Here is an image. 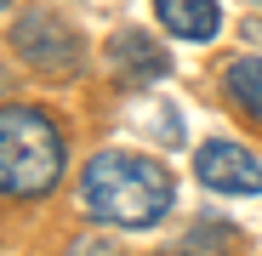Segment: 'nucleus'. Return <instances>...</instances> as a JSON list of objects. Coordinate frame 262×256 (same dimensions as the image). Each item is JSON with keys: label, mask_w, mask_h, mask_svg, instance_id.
I'll list each match as a JSON object with an SVG mask.
<instances>
[{"label": "nucleus", "mask_w": 262, "mask_h": 256, "mask_svg": "<svg viewBox=\"0 0 262 256\" xmlns=\"http://www.w3.org/2000/svg\"><path fill=\"white\" fill-rule=\"evenodd\" d=\"M223 85H228V97H234L245 114L262 120V57H234V63L223 68Z\"/></svg>", "instance_id": "7"}, {"label": "nucleus", "mask_w": 262, "mask_h": 256, "mask_svg": "<svg viewBox=\"0 0 262 256\" xmlns=\"http://www.w3.org/2000/svg\"><path fill=\"white\" fill-rule=\"evenodd\" d=\"M108 63H114V74H120L125 91L160 85V80L171 74V52H165V46H154L143 29H120V34L108 40Z\"/></svg>", "instance_id": "5"}, {"label": "nucleus", "mask_w": 262, "mask_h": 256, "mask_svg": "<svg viewBox=\"0 0 262 256\" xmlns=\"http://www.w3.org/2000/svg\"><path fill=\"white\" fill-rule=\"evenodd\" d=\"M6 6H12V0H0V12H6Z\"/></svg>", "instance_id": "10"}, {"label": "nucleus", "mask_w": 262, "mask_h": 256, "mask_svg": "<svg viewBox=\"0 0 262 256\" xmlns=\"http://www.w3.org/2000/svg\"><path fill=\"white\" fill-rule=\"evenodd\" d=\"M165 256H234V222H194L183 245H171Z\"/></svg>", "instance_id": "8"}, {"label": "nucleus", "mask_w": 262, "mask_h": 256, "mask_svg": "<svg viewBox=\"0 0 262 256\" xmlns=\"http://www.w3.org/2000/svg\"><path fill=\"white\" fill-rule=\"evenodd\" d=\"M194 177L211 194H262V159H251L239 143L211 137L194 148Z\"/></svg>", "instance_id": "4"}, {"label": "nucleus", "mask_w": 262, "mask_h": 256, "mask_svg": "<svg viewBox=\"0 0 262 256\" xmlns=\"http://www.w3.org/2000/svg\"><path fill=\"white\" fill-rule=\"evenodd\" d=\"M12 52H17L34 74H46V80H69V74L85 68L80 34H74L57 12H46V6H34V12H23V17L12 23Z\"/></svg>", "instance_id": "3"}, {"label": "nucleus", "mask_w": 262, "mask_h": 256, "mask_svg": "<svg viewBox=\"0 0 262 256\" xmlns=\"http://www.w3.org/2000/svg\"><path fill=\"white\" fill-rule=\"evenodd\" d=\"M63 165H69V148L52 114L23 108V103L0 108V194L6 199L52 194L63 182Z\"/></svg>", "instance_id": "2"}, {"label": "nucleus", "mask_w": 262, "mask_h": 256, "mask_svg": "<svg viewBox=\"0 0 262 256\" xmlns=\"http://www.w3.org/2000/svg\"><path fill=\"white\" fill-rule=\"evenodd\" d=\"M154 12L177 40H216V29H223L216 0H154Z\"/></svg>", "instance_id": "6"}, {"label": "nucleus", "mask_w": 262, "mask_h": 256, "mask_svg": "<svg viewBox=\"0 0 262 256\" xmlns=\"http://www.w3.org/2000/svg\"><path fill=\"white\" fill-rule=\"evenodd\" d=\"M256 6H262V0H256Z\"/></svg>", "instance_id": "11"}, {"label": "nucleus", "mask_w": 262, "mask_h": 256, "mask_svg": "<svg viewBox=\"0 0 262 256\" xmlns=\"http://www.w3.org/2000/svg\"><path fill=\"white\" fill-rule=\"evenodd\" d=\"M74 256H114L108 245H74Z\"/></svg>", "instance_id": "9"}, {"label": "nucleus", "mask_w": 262, "mask_h": 256, "mask_svg": "<svg viewBox=\"0 0 262 256\" xmlns=\"http://www.w3.org/2000/svg\"><path fill=\"white\" fill-rule=\"evenodd\" d=\"M80 205L108 228H154L160 217H171L177 205V182L171 171L148 154H125V148H103L85 159L80 171Z\"/></svg>", "instance_id": "1"}]
</instances>
